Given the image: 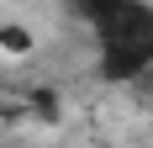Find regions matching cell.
I'll use <instances>...</instances> for the list:
<instances>
[{
    "label": "cell",
    "mask_w": 153,
    "mask_h": 148,
    "mask_svg": "<svg viewBox=\"0 0 153 148\" xmlns=\"http://www.w3.org/2000/svg\"><path fill=\"white\" fill-rule=\"evenodd\" d=\"M95 43V74L106 85H137L153 69V0H69Z\"/></svg>",
    "instance_id": "1"
},
{
    "label": "cell",
    "mask_w": 153,
    "mask_h": 148,
    "mask_svg": "<svg viewBox=\"0 0 153 148\" xmlns=\"http://www.w3.org/2000/svg\"><path fill=\"white\" fill-rule=\"evenodd\" d=\"M32 48H37L32 27H16V21H5V27H0V53H11V58H27Z\"/></svg>",
    "instance_id": "2"
},
{
    "label": "cell",
    "mask_w": 153,
    "mask_h": 148,
    "mask_svg": "<svg viewBox=\"0 0 153 148\" xmlns=\"http://www.w3.org/2000/svg\"><path fill=\"white\" fill-rule=\"evenodd\" d=\"M137 90H143V95H148V101H153V69H148V74H143V79H137Z\"/></svg>",
    "instance_id": "3"
}]
</instances>
